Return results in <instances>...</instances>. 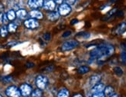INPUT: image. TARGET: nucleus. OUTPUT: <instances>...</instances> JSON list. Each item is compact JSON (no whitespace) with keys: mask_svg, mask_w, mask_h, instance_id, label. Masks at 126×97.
<instances>
[{"mask_svg":"<svg viewBox=\"0 0 126 97\" xmlns=\"http://www.w3.org/2000/svg\"><path fill=\"white\" fill-rule=\"evenodd\" d=\"M114 48L111 45L103 44L97 46L94 49L90 52V56L92 59H101L103 58H107L111 56L114 53Z\"/></svg>","mask_w":126,"mask_h":97,"instance_id":"1","label":"nucleus"},{"mask_svg":"<svg viewBox=\"0 0 126 97\" xmlns=\"http://www.w3.org/2000/svg\"><path fill=\"white\" fill-rule=\"evenodd\" d=\"M69 96H70V92L67 88L61 89L57 93L58 97H68Z\"/></svg>","mask_w":126,"mask_h":97,"instance_id":"18","label":"nucleus"},{"mask_svg":"<svg viewBox=\"0 0 126 97\" xmlns=\"http://www.w3.org/2000/svg\"><path fill=\"white\" fill-rule=\"evenodd\" d=\"M43 7L46 10L48 11H53L56 7V2H54V0H48L46 2H44Z\"/></svg>","mask_w":126,"mask_h":97,"instance_id":"10","label":"nucleus"},{"mask_svg":"<svg viewBox=\"0 0 126 97\" xmlns=\"http://www.w3.org/2000/svg\"><path fill=\"white\" fill-rule=\"evenodd\" d=\"M104 93H105V96L108 97H111V96L114 93V89L111 85H108L104 89Z\"/></svg>","mask_w":126,"mask_h":97,"instance_id":"14","label":"nucleus"},{"mask_svg":"<svg viewBox=\"0 0 126 97\" xmlns=\"http://www.w3.org/2000/svg\"><path fill=\"white\" fill-rule=\"evenodd\" d=\"M114 74H115L116 75H118V76H122V75H123L124 72H123V70L121 67H119V66H115V67H114Z\"/></svg>","mask_w":126,"mask_h":97,"instance_id":"24","label":"nucleus"},{"mask_svg":"<svg viewBox=\"0 0 126 97\" xmlns=\"http://www.w3.org/2000/svg\"><path fill=\"white\" fill-rule=\"evenodd\" d=\"M78 23V20L77 19H73L72 21L70 22V24L71 25H75L76 23Z\"/></svg>","mask_w":126,"mask_h":97,"instance_id":"36","label":"nucleus"},{"mask_svg":"<svg viewBox=\"0 0 126 97\" xmlns=\"http://www.w3.org/2000/svg\"><path fill=\"white\" fill-rule=\"evenodd\" d=\"M79 42L76 40H69L67 41L66 42H64L61 48L63 51H69L71 49H74L77 46H78Z\"/></svg>","mask_w":126,"mask_h":97,"instance_id":"6","label":"nucleus"},{"mask_svg":"<svg viewBox=\"0 0 126 97\" xmlns=\"http://www.w3.org/2000/svg\"><path fill=\"white\" fill-rule=\"evenodd\" d=\"M50 38H51L50 34V33H47V32L43 36V39H44L45 41H50Z\"/></svg>","mask_w":126,"mask_h":97,"instance_id":"29","label":"nucleus"},{"mask_svg":"<svg viewBox=\"0 0 126 97\" xmlns=\"http://www.w3.org/2000/svg\"><path fill=\"white\" fill-rule=\"evenodd\" d=\"M2 80L4 83H10L11 81L13 80V77L11 75H6V76H4L2 78Z\"/></svg>","mask_w":126,"mask_h":97,"instance_id":"26","label":"nucleus"},{"mask_svg":"<svg viewBox=\"0 0 126 97\" xmlns=\"http://www.w3.org/2000/svg\"><path fill=\"white\" fill-rule=\"evenodd\" d=\"M90 71V68L87 66H81L78 68V73L79 74H81V75H84V74H86Z\"/></svg>","mask_w":126,"mask_h":97,"instance_id":"19","label":"nucleus"},{"mask_svg":"<svg viewBox=\"0 0 126 97\" xmlns=\"http://www.w3.org/2000/svg\"><path fill=\"white\" fill-rule=\"evenodd\" d=\"M7 18L9 19V21H13L15 20L16 17V13L13 9H10L9 11H8V12L6 13Z\"/></svg>","mask_w":126,"mask_h":97,"instance_id":"20","label":"nucleus"},{"mask_svg":"<svg viewBox=\"0 0 126 97\" xmlns=\"http://www.w3.org/2000/svg\"><path fill=\"white\" fill-rule=\"evenodd\" d=\"M31 96H32V97H41V96H43L42 89L37 88L34 90H32V93H31Z\"/></svg>","mask_w":126,"mask_h":97,"instance_id":"22","label":"nucleus"},{"mask_svg":"<svg viewBox=\"0 0 126 97\" xmlns=\"http://www.w3.org/2000/svg\"><path fill=\"white\" fill-rule=\"evenodd\" d=\"M54 69V66H50V67H47V70H46V72H52L53 70Z\"/></svg>","mask_w":126,"mask_h":97,"instance_id":"35","label":"nucleus"},{"mask_svg":"<svg viewBox=\"0 0 126 97\" xmlns=\"http://www.w3.org/2000/svg\"><path fill=\"white\" fill-rule=\"evenodd\" d=\"M14 43H16V42H12V43H11V44H14ZM8 45H9L8 46H10V47L13 46V45H10V44H9H9H8Z\"/></svg>","mask_w":126,"mask_h":97,"instance_id":"39","label":"nucleus"},{"mask_svg":"<svg viewBox=\"0 0 126 97\" xmlns=\"http://www.w3.org/2000/svg\"><path fill=\"white\" fill-rule=\"evenodd\" d=\"M35 66V65L32 63V62H27L26 64V66L27 67V68H32V67H33Z\"/></svg>","mask_w":126,"mask_h":97,"instance_id":"33","label":"nucleus"},{"mask_svg":"<svg viewBox=\"0 0 126 97\" xmlns=\"http://www.w3.org/2000/svg\"><path fill=\"white\" fill-rule=\"evenodd\" d=\"M105 88V85L103 83H98L93 85V87L91 89V92H92V93H100V92H103Z\"/></svg>","mask_w":126,"mask_h":97,"instance_id":"9","label":"nucleus"},{"mask_svg":"<svg viewBox=\"0 0 126 97\" xmlns=\"http://www.w3.org/2000/svg\"><path fill=\"white\" fill-rule=\"evenodd\" d=\"M19 89L20 93H21V96L27 97V96H31L32 88L30 84H27V83L22 84Z\"/></svg>","mask_w":126,"mask_h":97,"instance_id":"4","label":"nucleus"},{"mask_svg":"<svg viewBox=\"0 0 126 97\" xmlns=\"http://www.w3.org/2000/svg\"><path fill=\"white\" fill-rule=\"evenodd\" d=\"M44 2V0H28L27 4L31 9H39L43 6Z\"/></svg>","mask_w":126,"mask_h":97,"instance_id":"7","label":"nucleus"},{"mask_svg":"<svg viewBox=\"0 0 126 97\" xmlns=\"http://www.w3.org/2000/svg\"><path fill=\"white\" fill-rule=\"evenodd\" d=\"M24 25L26 27L27 29H34L39 27L40 24L38 23V21L36 20V19H29L24 21Z\"/></svg>","mask_w":126,"mask_h":97,"instance_id":"8","label":"nucleus"},{"mask_svg":"<svg viewBox=\"0 0 126 97\" xmlns=\"http://www.w3.org/2000/svg\"><path fill=\"white\" fill-rule=\"evenodd\" d=\"M5 94L9 97H19L21 96V93L19 89L16 85H10L5 89Z\"/></svg>","mask_w":126,"mask_h":97,"instance_id":"3","label":"nucleus"},{"mask_svg":"<svg viewBox=\"0 0 126 97\" xmlns=\"http://www.w3.org/2000/svg\"><path fill=\"white\" fill-rule=\"evenodd\" d=\"M73 96H74V97H78V96H79V97H82L83 96L80 95V94H78V95H74Z\"/></svg>","mask_w":126,"mask_h":97,"instance_id":"37","label":"nucleus"},{"mask_svg":"<svg viewBox=\"0 0 126 97\" xmlns=\"http://www.w3.org/2000/svg\"><path fill=\"white\" fill-rule=\"evenodd\" d=\"M16 17L20 19H25L27 15V12L26 9H19L17 12H16Z\"/></svg>","mask_w":126,"mask_h":97,"instance_id":"17","label":"nucleus"},{"mask_svg":"<svg viewBox=\"0 0 126 97\" xmlns=\"http://www.w3.org/2000/svg\"><path fill=\"white\" fill-rule=\"evenodd\" d=\"M70 34H71V31H67V32H64L62 36H63V38H65V37H68L69 36H70Z\"/></svg>","mask_w":126,"mask_h":97,"instance_id":"31","label":"nucleus"},{"mask_svg":"<svg viewBox=\"0 0 126 97\" xmlns=\"http://www.w3.org/2000/svg\"><path fill=\"white\" fill-rule=\"evenodd\" d=\"M2 12H0V21H1L2 22Z\"/></svg>","mask_w":126,"mask_h":97,"instance_id":"38","label":"nucleus"},{"mask_svg":"<svg viewBox=\"0 0 126 97\" xmlns=\"http://www.w3.org/2000/svg\"><path fill=\"white\" fill-rule=\"evenodd\" d=\"M18 26L16 24L13 23H8V25H7V29H8V31L9 32H11V33H13L16 31L17 29Z\"/></svg>","mask_w":126,"mask_h":97,"instance_id":"21","label":"nucleus"},{"mask_svg":"<svg viewBox=\"0 0 126 97\" xmlns=\"http://www.w3.org/2000/svg\"><path fill=\"white\" fill-rule=\"evenodd\" d=\"M120 59L123 64L126 63V51H123L121 53V56H120Z\"/></svg>","mask_w":126,"mask_h":97,"instance_id":"25","label":"nucleus"},{"mask_svg":"<svg viewBox=\"0 0 126 97\" xmlns=\"http://www.w3.org/2000/svg\"><path fill=\"white\" fill-rule=\"evenodd\" d=\"M48 78L45 75H40L36 78V85L37 88H39L42 90L45 89L48 85Z\"/></svg>","mask_w":126,"mask_h":97,"instance_id":"2","label":"nucleus"},{"mask_svg":"<svg viewBox=\"0 0 126 97\" xmlns=\"http://www.w3.org/2000/svg\"><path fill=\"white\" fill-rule=\"evenodd\" d=\"M71 9L70 5H68L67 3H62L61 4V5L59 6L58 8V12L60 15L61 16H66V15H68L70 12H71Z\"/></svg>","mask_w":126,"mask_h":97,"instance_id":"5","label":"nucleus"},{"mask_svg":"<svg viewBox=\"0 0 126 97\" xmlns=\"http://www.w3.org/2000/svg\"><path fill=\"white\" fill-rule=\"evenodd\" d=\"M0 96H1V97H2V95H0Z\"/></svg>","mask_w":126,"mask_h":97,"instance_id":"41","label":"nucleus"},{"mask_svg":"<svg viewBox=\"0 0 126 97\" xmlns=\"http://www.w3.org/2000/svg\"><path fill=\"white\" fill-rule=\"evenodd\" d=\"M75 1H76V0H65L66 3H67V4L70 5H74V4H75Z\"/></svg>","mask_w":126,"mask_h":97,"instance_id":"30","label":"nucleus"},{"mask_svg":"<svg viewBox=\"0 0 126 97\" xmlns=\"http://www.w3.org/2000/svg\"><path fill=\"white\" fill-rule=\"evenodd\" d=\"M124 15V12L123 11H118V12L116 13V16L117 17H122V16Z\"/></svg>","mask_w":126,"mask_h":97,"instance_id":"32","label":"nucleus"},{"mask_svg":"<svg viewBox=\"0 0 126 97\" xmlns=\"http://www.w3.org/2000/svg\"><path fill=\"white\" fill-rule=\"evenodd\" d=\"M101 79V75H92V76L90 77V79H89V83L91 85H95V84H97L98 83H100Z\"/></svg>","mask_w":126,"mask_h":97,"instance_id":"12","label":"nucleus"},{"mask_svg":"<svg viewBox=\"0 0 126 97\" xmlns=\"http://www.w3.org/2000/svg\"><path fill=\"white\" fill-rule=\"evenodd\" d=\"M75 36L76 38H79V39H87L90 38L91 34L89 32H80L78 34H76Z\"/></svg>","mask_w":126,"mask_h":97,"instance_id":"16","label":"nucleus"},{"mask_svg":"<svg viewBox=\"0 0 126 97\" xmlns=\"http://www.w3.org/2000/svg\"><path fill=\"white\" fill-rule=\"evenodd\" d=\"M126 30V23L125 22H123V23H120L118 26H117V29H116V33L118 35H122L123 34L124 32Z\"/></svg>","mask_w":126,"mask_h":97,"instance_id":"13","label":"nucleus"},{"mask_svg":"<svg viewBox=\"0 0 126 97\" xmlns=\"http://www.w3.org/2000/svg\"><path fill=\"white\" fill-rule=\"evenodd\" d=\"M92 97H105V95L104 93V92H100V93H93L91 95Z\"/></svg>","mask_w":126,"mask_h":97,"instance_id":"27","label":"nucleus"},{"mask_svg":"<svg viewBox=\"0 0 126 97\" xmlns=\"http://www.w3.org/2000/svg\"><path fill=\"white\" fill-rule=\"evenodd\" d=\"M121 47L124 51H126V42H123L121 43Z\"/></svg>","mask_w":126,"mask_h":97,"instance_id":"34","label":"nucleus"},{"mask_svg":"<svg viewBox=\"0 0 126 97\" xmlns=\"http://www.w3.org/2000/svg\"><path fill=\"white\" fill-rule=\"evenodd\" d=\"M9 19L7 18V15H6V14H3L2 15V23L4 24V25H5V24H8V23H9Z\"/></svg>","mask_w":126,"mask_h":97,"instance_id":"28","label":"nucleus"},{"mask_svg":"<svg viewBox=\"0 0 126 97\" xmlns=\"http://www.w3.org/2000/svg\"><path fill=\"white\" fill-rule=\"evenodd\" d=\"M47 17H48L49 20H50V21H56V20H57L59 19L60 14H59V12H54V11H50V12L48 13Z\"/></svg>","mask_w":126,"mask_h":97,"instance_id":"15","label":"nucleus"},{"mask_svg":"<svg viewBox=\"0 0 126 97\" xmlns=\"http://www.w3.org/2000/svg\"><path fill=\"white\" fill-rule=\"evenodd\" d=\"M9 33V31L7 29V26L6 25H3L1 29H0V36L2 37H6L8 36Z\"/></svg>","mask_w":126,"mask_h":97,"instance_id":"23","label":"nucleus"},{"mask_svg":"<svg viewBox=\"0 0 126 97\" xmlns=\"http://www.w3.org/2000/svg\"><path fill=\"white\" fill-rule=\"evenodd\" d=\"M114 1H116V0H111L110 2H111V3H114Z\"/></svg>","mask_w":126,"mask_h":97,"instance_id":"40","label":"nucleus"},{"mask_svg":"<svg viewBox=\"0 0 126 97\" xmlns=\"http://www.w3.org/2000/svg\"><path fill=\"white\" fill-rule=\"evenodd\" d=\"M30 15L32 18L36 19H42L43 18V13L37 9H32L30 12Z\"/></svg>","mask_w":126,"mask_h":97,"instance_id":"11","label":"nucleus"}]
</instances>
